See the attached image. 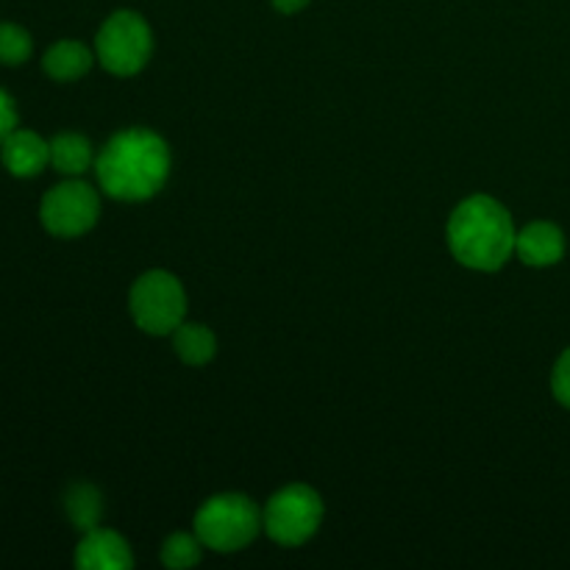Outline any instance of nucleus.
Instances as JSON below:
<instances>
[{
	"instance_id": "nucleus-1",
	"label": "nucleus",
	"mask_w": 570,
	"mask_h": 570,
	"mask_svg": "<svg viewBox=\"0 0 570 570\" xmlns=\"http://www.w3.org/2000/svg\"><path fill=\"white\" fill-rule=\"evenodd\" d=\"M104 193L115 200H148L170 176V148L145 128L120 131L106 142L95 161Z\"/></svg>"
},
{
	"instance_id": "nucleus-2",
	"label": "nucleus",
	"mask_w": 570,
	"mask_h": 570,
	"mask_svg": "<svg viewBox=\"0 0 570 570\" xmlns=\"http://www.w3.org/2000/svg\"><path fill=\"white\" fill-rule=\"evenodd\" d=\"M515 226L504 206L490 195L462 200L449 220V245L456 262L471 271H499L515 250Z\"/></svg>"
},
{
	"instance_id": "nucleus-3",
	"label": "nucleus",
	"mask_w": 570,
	"mask_h": 570,
	"mask_svg": "<svg viewBox=\"0 0 570 570\" xmlns=\"http://www.w3.org/2000/svg\"><path fill=\"white\" fill-rule=\"evenodd\" d=\"M262 527H265V518L259 507L248 495L237 493L215 495L195 515V534L206 549L217 554H232L250 546Z\"/></svg>"
},
{
	"instance_id": "nucleus-4",
	"label": "nucleus",
	"mask_w": 570,
	"mask_h": 570,
	"mask_svg": "<svg viewBox=\"0 0 570 570\" xmlns=\"http://www.w3.org/2000/svg\"><path fill=\"white\" fill-rule=\"evenodd\" d=\"M128 309H131L134 323L145 334L165 337L184 323L187 295H184L181 282L176 276L165 271H150L134 282L131 295H128Z\"/></svg>"
},
{
	"instance_id": "nucleus-5",
	"label": "nucleus",
	"mask_w": 570,
	"mask_h": 570,
	"mask_svg": "<svg viewBox=\"0 0 570 570\" xmlns=\"http://www.w3.org/2000/svg\"><path fill=\"white\" fill-rule=\"evenodd\" d=\"M100 65L115 76H134L142 70L154 50V33L150 26L137 11H115L100 26L95 39Z\"/></svg>"
},
{
	"instance_id": "nucleus-6",
	"label": "nucleus",
	"mask_w": 570,
	"mask_h": 570,
	"mask_svg": "<svg viewBox=\"0 0 570 570\" xmlns=\"http://www.w3.org/2000/svg\"><path fill=\"white\" fill-rule=\"evenodd\" d=\"M265 532L282 546H301L317 532L323 521V501L306 484H289L267 501Z\"/></svg>"
},
{
	"instance_id": "nucleus-7",
	"label": "nucleus",
	"mask_w": 570,
	"mask_h": 570,
	"mask_svg": "<svg viewBox=\"0 0 570 570\" xmlns=\"http://www.w3.org/2000/svg\"><path fill=\"white\" fill-rule=\"evenodd\" d=\"M100 200L89 184L83 181H65L59 187L50 189L39 206V217L42 226L48 228L53 237H81L89 228L98 223Z\"/></svg>"
},
{
	"instance_id": "nucleus-8",
	"label": "nucleus",
	"mask_w": 570,
	"mask_h": 570,
	"mask_svg": "<svg viewBox=\"0 0 570 570\" xmlns=\"http://www.w3.org/2000/svg\"><path fill=\"white\" fill-rule=\"evenodd\" d=\"M76 566L81 570H128L134 554L126 540L111 529H89L76 549Z\"/></svg>"
},
{
	"instance_id": "nucleus-9",
	"label": "nucleus",
	"mask_w": 570,
	"mask_h": 570,
	"mask_svg": "<svg viewBox=\"0 0 570 570\" xmlns=\"http://www.w3.org/2000/svg\"><path fill=\"white\" fill-rule=\"evenodd\" d=\"M0 159L14 178H33L50 165V142H45L37 131L14 128L0 145Z\"/></svg>"
},
{
	"instance_id": "nucleus-10",
	"label": "nucleus",
	"mask_w": 570,
	"mask_h": 570,
	"mask_svg": "<svg viewBox=\"0 0 570 570\" xmlns=\"http://www.w3.org/2000/svg\"><path fill=\"white\" fill-rule=\"evenodd\" d=\"M515 254L529 267H551L566 254V237L554 223H529L515 237Z\"/></svg>"
},
{
	"instance_id": "nucleus-11",
	"label": "nucleus",
	"mask_w": 570,
	"mask_h": 570,
	"mask_svg": "<svg viewBox=\"0 0 570 570\" xmlns=\"http://www.w3.org/2000/svg\"><path fill=\"white\" fill-rule=\"evenodd\" d=\"M42 67L53 81H76V78L89 72V67H92V53H89L87 45L76 42V39H61L53 48H48Z\"/></svg>"
},
{
	"instance_id": "nucleus-12",
	"label": "nucleus",
	"mask_w": 570,
	"mask_h": 570,
	"mask_svg": "<svg viewBox=\"0 0 570 570\" xmlns=\"http://www.w3.org/2000/svg\"><path fill=\"white\" fill-rule=\"evenodd\" d=\"M50 165L61 176L78 178L92 165V145L81 134H59V137L50 139Z\"/></svg>"
},
{
	"instance_id": "nucleus-13",
	"label": "nucleus",
	"mask_w": 570,
	"mask_h": 570,
	"mask_svg": "<svg viewBox=\"0 0 570 570\" xmlns=\"http://www.w3.org/2000/svg\"><path fill=\"white\" fill-rule=\"evenodd\" d=\"M173 348L181 356V362L187 365H206V362L215 360L217 354V340L212 334V328L200 326V323H181V326L173 332Z\"/></svg>"
},
{
	"instance_id": "nucleus-14",
	"label": "nucleus",
	"mask_w": 570,
	"mask_h": 570,
	"mask_svg": "<svg viewBox=\"0 0 570 570\" xmlns=\"http://www.w3.org/2000/svg\"><path fill=\"white\" fill-rule=\"evenodd\" d=\"M65 507L70 521L76 523V529H81V532H89V529L98 527L100 515H104V499H100L98 490L87 482L72 484V488L67 490Z\"/></svg>"
},
{
	"instance_id": "nucleus-15",
	"label": "nucleus",
	"mask_w": 570,
	"mask_h": 570,
	"mask_svg": "<svg viewBox=\"0 0 570 570\" xmlns=\"http://www.w3.org/2000/svg\"><path fill=\"white\" fill-rule=\"evenodd\" d=\"M31 33L17 22H0V65H26L31 59Z\"/></svg>"
},
{
	"instance_id": "nucleus-16",
	"label": "nucleus",
	"mask_w": 570,
	"mask_h": 570,
	"mask_svg": "<svg viewBox=\"0 0 570 570\" xmlns=\"http://www.w3.org/2000/svg\"><path fill=\"white\" fill-rule=\"evenodd\" d=\"M200 538L198 534H170L161 546V562L173 570H181V568H193L200 562Z\"/></svg>"
},
{
	"instance_id": "nucleus-17",
	"label": "nucleus",
	"mask_w": 570,
	"mask_h": 570,
	"mask_svg": "<svg viewBox=\"0 0 570 570\" xmlns=\"http://www.w3.org/2000/svg\"><path fill=\"white\" fill-rule=\"evenodd\" d=\"M551 390H554V399L570 410V348L557 360L554 373H551Z\"/></svg>"
},
{
	"instance_id": "nucleus-18",
	"label": "nucleus",
	"mask_w": 570,
	"mask_h": 570,
	"mask_svg": "<svg viewBox=\"0 0 570 570\" xmlns=\"http://www.w3.org/2000/svg\"><path fill=\"white\" fill-rule=\"evenodd\" d=\"M14 128H17L14 100H11V95L6 92V89H0V145H3V139L9 137Z\"/></svg>"
},
{
	"instance_id": "nucleus-19",
	"label": "nucleus",
	"mask_w": 570,
	"mask_h": 570,
	"mask_svg": "<svg viewBox=\"0 0 570 570\" xmlns=\"http://www.w3.org/2000/svg\"><path fill=\"white\" fill-rule=\"evenodd\" d=\"M306 3H309V0H273V6H276L282 14H295V11L306 9Z\"/></svg>"
}]
</instances>
